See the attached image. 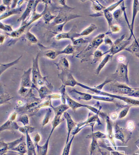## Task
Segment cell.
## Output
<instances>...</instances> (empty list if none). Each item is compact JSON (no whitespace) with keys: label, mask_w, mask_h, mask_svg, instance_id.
<instances>
[{"label":"cell","mask_w":139,"mask_h":155,"mask_svg":"<svg viewBox=\"0 0 139 155\" xmlns=\"http://www.w3.org/2000/svg\"><path fill=\"white\" fill-rule=\"evenodd\" d=\"M22 10V8H20L19 9H14V10L10 11L7 12L5 13L2 15L1 17V20L6 18L8 17V16H10L11 15H15L19 13Z\"/></svg>","instance_id":"obj_36"},{"label":"cell","mask_w":139,"mask_h":155,"mask_svg":"<svg viewBox=\"0 0 139 155\" xmlns=\"http://www.w3.org/2000/svg\"><path fill=\"white\" fill-rule=\"evenodd\" d=\"M31 68L25 71L21 79V88L19 90V93L21 95L25 96L28 94L29 88L32 87V82L31 80Z\"/></svg>","instance_id":"obj_7"},{"label":"cell","mask_w":139,"mask_h":155,"mask_svg":"<svg viewBox=\"0 0 139 155\" xmlns=\"http://www.w3.org/2000/svg\"><path fill=\"white\" fill-rule=\"evenodd\" d=\"M72 41V42H73V45H74L75 46H80L83 44H87L89 42L88 41L84 39L83 38H81L77 40L73 39Z\"/></svg>","instance_id":"obj_42"},{"label":"cell","mask_w":139,"mask_h":155,"mask_svg":"<svg viewBox=\"0 0 139 155\" xmlns=\"http://www.w3.org/2000/svg\"><path fill=\"white\" fill-rule=\"evenodd\" d=\"M59 78L62 81L64 86L74 87L77 85V82L73 78L72 74L68 71H62L59 75Z\"/></svg>","instance_id":"obj_11"},{"label":"cell","mask_w":139,"mask_h":155,"mask_svg":"<svg viewBox=\"0 0 139 155\" xmlns=\"http://www.w3.org/2000/svg\"><path fill=\"white\" fill-rule=\"evenodd\" d=\"M26 38L31 43L36 44L38 42V40L35 35L29 31L26 33Z\"/></svg>","instance_id":"obj_39"},{"label":"cell","mask_w":139,"mask_h":155,"mask_svg":"<svg viewBox=\"0 0 139 155\" xmlns=\"http://www.w3.org/2000/svg\"><path fill=\"white\" fill-rule=\"evenodd\" d=\"M128 64L129 62L126 64L120 62L119 64L117 71H116V74L126 84H129Z\"/></svg>","instance_id":"obj_10"},{"label":"cell","mask_w":139,"mask_h":155,"mask_svg":"<svg viewBox=\"0 0 139 155\" xmlns=\"http://www.w3.org/2000/svg\"><path fill=\"white\" fill-rule=\"evenodd\" d=\"M122 14H123V11L121 8L117 9L113 14L114 18L116 20H118Z\"/></svg>","instance_id":"obj_46"},{"label":"cell","mask_w":139,"mask_h":155,"mask_svg":"<svg viewBox=\"0 0 139 155\" xmlns=\"http://www.w3.org/2000/svg\"><path fill=\"white\" fill-rule=\"evenodd\" d=\"M104 55V53L102 52L101 51L99 50H96L94 53H93V61L94 63L98 62V61H100L102 57Z\"/></svg>","instance_id":"obj_35"},{"label":"cell","mask_w":139,"mask_h":155,"mask_svg":"<svg viewBox=\"0 0 139 155\" xmlns=\"http://www.w3.org/2000/svg\"><path fill=\"white\" fill-rule=\"evenodd\" d=\"M38 91H39V95L42 99L46 97H48L49 95V94L52 93L50 90L46 86H42L38 90Z\"/></svg>","instance_id":"obj_30"},{"label":"cell","mask_w":139,"mask_h":155,"mask_svg":"<svg viewBox=\"0 0 139 155\" xmlns=\"http://www.w3.org/2000/svg\"><path fill=\"white\" fill-rule=\"evenodd\" d=\"M0 28H1V29H3V31L6 32L12 33L13 31L12 28L11 26L3 24L2 22L1 23Z\"/></svg>","instance_id":"obj_45"},{"label":"cell","mask_w":139,"mask_h":155,"mask_svg":"<svg viewBox=\"0 0 139 155\" xmlns=\"http://www.w3.org/2000/svg\"><path fill=\"white\" fill-rule=\"evenodd\" d=\"M40 136L39 133L36 134L34 137V144H39L40 140Z\"/></svg>","instance_id":"obj_52"},{"label":"cell","mask_w":139,"mask_h":155,"mask_svg":"<svg viewBox=\"0 0 139 155\" xmlns=\"http://www.w3.org/2000/svg\"><path fill=\"white\" fill-rule=\"evenodd\" d=\"M6 8L4 5H1V8H0V10H1V12H4Z\"/></svg>","instance_id":"obj_54"},{"label":"cell","mask_w":139,"mask_h":155,"mask_svg":"<svg viewBox=\"0 0 139 155\" xmlns=\"http://www.w3.org/2000/svg\"><path fill=\"white\" fill-rule=\"evenodd\" d=\"M105 35V34H101L94 38L85 49L77 56L79 55V57L83 55L84 59L85 56L89 57L93 55V53L97 50L98 47L104 42Z\"/></svg>","instance_id":"obj_4"},{"label":"cell","mask_w":139,"mask_h":155,"mask_svg":"<svg viewBox=\"0 0 139 155\" xmlns=\"http://www.w3.org/2000/svg\"><path fill=\"white\" fill-rule=\"evenodd\" d=\"M62 54V51H55L53 50L47 51L45 53V55L47 56V58H49L54 60L57 57L58 55Z\"/></svg>","instance_id":"obj_32"},{"label":"cell","mask_w":139,"mask_h":155,"mask_svg":"<svg viewBox=\"0 0 139 155\" xmlns=\"http://www.w3.org/2000/svg\"><path fill=\"white\" fill-rule=\"evenodd\" d=\"M131 106H128L126 107H124V108L120 112V113L118 114V118L121 119H123L127 116L129 113V110Z\"/></svg>","instance_id":"obj_38"},{"label":"cell","mask_w":139,"mask_h":155,"mask_svg":"<svg viewBox=\"0 0 139 155\" xmlns=\"http://www.w3.org/2000/svg\"><path fill=\"white\" fill-rule=\"evenodd\" d=\"M124 1L121 0V1H118V2H116V3H114V4L112 5L109 6L108 8H106V9L109 12H112L115 9H116L119 5H120Z\"/></svg>","instance_id":"obj_44"},{"label":"cell","mask_w":139,"mask_h":155,"mask_svg":"<svg viewBox=\"0 0 139 155\" xmlns=\"http://www.w3.org/2000/svg\"><path fill=\"white\" fill-rule=\"evenodd\" d=\"M97 29V26L94 24H91L88 28L84 29L81 33L80 34H77L76 33L75 36L76 37H78L79 36H87L88 35H90L93 32L96 30Z\"/></svg>","instance_id":"obj_25"},{"label":"cell","mask_w":139,"mask_h":155,"mask_svg":"<svg viewBox=\"0 0 139 155\" xmlns=\"http://www.w3.org/2000/svg\"><path fill=\"white\" fill-rule=\"evenodd\" d=\"M5 39V36H3V35H1V38H0V40H1V43L2 44L4 42V41Z\"/></svg>","instance_id":"obj_53"},{"label":"cell","mask_w":139,"mask_h":155,"mask_svg":"<svg viewBox=\"0 0 139 155\" xmlns=\"http://www.w3.org/2000/svg\"><path fill=\"white\" fill-rule=\"evenodd\" d=\"M22 56L20 57L18 59H17V60H15V61H14V62L10 63L7 64H1V74H2V73L3 72H4L6 70L8 69V68H9V67H12L14 65H15V64H17L18 62L19 61V60H20V59L21 58V57Z\"/></svg>","instance_id":"obj_34"},{"label":"cell","mask_w":139,"mask_h":155,"mask_svg":"<svg viewBox=\"0 0 139 155\" xmlns=\"http://www.w3.org/2000/svg\"><path fill=\"white\" fill-rule=\"evenodd\" d=\"M106 148L107 150H109V151L110 150V152H111L113 155H127L125 154L121 153L119 152V151H116V150H114L113 149L110 148V147H106ZM135 155H136L135 153Z\"/></svg>","instance_id":"obj_49"},{"label":"cell","mask_w":139,"mask_h":155,"mask_svg":"<svg viewBox=\"0 0 139 155\" xmlns=\"http://www.w3.org/2000/svg\"><path fill=\"white\" fill-rule=\"evenodd\" d=\"M135 128V125L134 122L129 120L127 123V130L129 131H132Z\"/></svg>","instance_id":"obj_47"},{"label":"cell","mask_w":139,"mask_h":155,"mask_svg":"<svg viewBox=\"0 0 139 155\" xmlns=\"http://www.w3.org/2000/svg\"><path fill=\"white\" fill-rule=\"evenodd\" d=\"M135 154H137V155H139V151H138Z\"/></svg>","instance_id":"obj_56"},{"label":"cell","mask_w":139,"mask_h":155,"mask_svg":"<svg viewBox=\"0 0 139 155\" xmlns=\"http://www.w3.org/2000/svg\"><path fill=\"white\" fill-rule=\"evenodd\" d=\"M75 136H72V138L67 143L65 144V147H64L63 150L62 151V153L61 155H70V153L71 147L72 143Z\"/></svg>","instance_id":"obj_29"},{"label":"cell","mask_w":139,"mask_h":155,"mask_svg":"<svg viewBox=\"0 0 139 155\" xmlns=\"http://www.w3.org/2000/svg\"><path fill=\"white\" fill-rule=\"evenodd\" d=\"M17 122L22 123L23 126H27L29 124V117L27 114H23L20 116L19 119H18Z\"/></svg>","instance_id":"obj_37"},{"label":"cell","mask_w":139,"mask_h":155,"mask_svg":"<svg viewBox=\"0 0 139 155\" xmlns=\"http://www.w3.org/2000/svg\"><path fill=\"white\" fill-rule=\"evenodd\" d=\"M62 96L65 97L66 102H67V104L73 110L75 111L77 109L80 108V107H85V108L88 109L89 110H90L93 112L95 114L98 115L99 117H101L103 119H104L107 116L104 112H101L100 110L98 109L96 107L89 106V105L80 104V103L76 101L75 100H73V99L70 97L67 94H66V92L62 93Z\"/></svg>","instance_id":"obj_2"},{"label":"cell","mask_w":139,"mask_h":155,"mask_svg":"<svg viewBox=\"0 0 139 155\" xmlns=\"http://www.w3.org/2000/svg\"><path fill=\"white\" fill-rule=\"evenodd\" d=\"M109 117H110V120H117L118 118V114L116 112H114V113L111 114Z\"/></svg>","instance_id":"obj_51"},{"label":"cell","mask_w":139,"mask_h":155,"mask_svg":"<svg viewBox=\"0 0 139 155\" xmlns=\"http://www.w3.org/2000/svg\"><path fill=\"white\" fill-rule=\"evenodd\" d=\"M34 1H29V3L27 5V8L25 10L24 13L22 14V16L19 19L18 22L22 21V22H24V21L25 20L26 18L29 16L31 12L33 10H34V8H35L36 2H34Z\"/></svg>","instance_id":"obj_19"},{"label":"cell","mask_w":139,"mask_h":155,"mask_svg":"<svg viewBox=\"0 0 139 155\" xmlns=\"http://www.w3.org/2000/svg\"><path fill=\"white\" fill-rule=\"evenodd\" d=\"M63 116L64 118L66 120V125H67V134L66 143H65V144H66L70 141L69 138H70V136L72 134L73 130L76 127L78 124L73 120L71 115L68 112H66L64 113Z\"/></svg>","instance_id":"obj_12"},{"label":"cell","mask_w":139,"mask_h":155,"mask_svg":"<svg viewBox=\"0 0 139 155\" xmlns=\"http://www.w3.org/2000/svg\"><path fill=\"white\" fill-rule=\"evenodd\" d=\"M125 35H123L116 40L112 45L110 46V48L109 50L104 53V55L106 54H109L114 56V55L118 54L121 51L125 50L127 48V46L131 43V40L129 39V38L126 40Z\"/></svg>","instance_id":"obj_5"},{"label":"cell","mask_w":139,"mask_h":155,"mask_svg":"<svg viewBox=\"0 0 139 155\" xmlns=\"http://www.w3.org/2000/svg\"><path fill=\"white\" fill-rule=\"evenodd\" d=\"M126 131L120 127L117 124L114 125V138L118 140L123 143H125L127 141V136L126 134Z\"/></svg>","instance_id":"obj_15"},{"label":"cell","mask_w":139,"mask_h":155,"mask_svg":"<svg viewBox=\"0 0 139 155\" xmlns=\"http://www.w3.org/2000/svg\"><path fill=\"white\" fill-rule=\"evenodd\" d=\"M26 136V144H27V154L28 155H37L36 148L33 143L29 133H27Z\"/></svg>","instance_id":"obj_17"},{"label":"cell","mask_w":139,"mask_h":155,"mask_svg":"<svg viewBox=\"0 0 139 155\" xmlns=\"http://www.w3.org/2000/svg\"><path fill=\"white\" fill-rule=\"evenodd\" d=\"M95 122L98 123V125H102L99 116L96 114L95 115L90 114V116H89L86 120L83 122L78 124L76 127L72 132V136H76V135L79 133L82 129L86 127L87 125H90L91 126V124H95Z\"/></svg>","instance_id":"obj_8"},{"label":"cell","mask_w":139,"mask_h":155,"mask_svg":"<svg viewBox=\"0 0 139 155\" xmlns=\"http://www.w3.org/2000/svg\"><path fill=\"white\" fill-rule=\"evenodd\" d=\"M46 12L44 15H43V18L45 22L47 24L51 20L55 18L56 16H53V15H51L49 12Z\"/></svg>","instance_id":"obj_41"},{"label":"cell","mask_w":139,"mask_h":155,"mask_svg":"<svg viewBox=\"0 0 139 155\" xmlns=\"http://www.w3.org/2000/svg\"><path fill=\"white\" fill-rule=\"evenodd\" d=\"M134 40L129 47H127L125 50L129 52L131 54L139 58V38H134Z\"/></svg>","instance_id":"obj_16"},{"label":"cell","mask_w":139,"mask_h":155,"mask_svg":"<svg viewBox=\"0 0 139 155\" xmlns=\"http://www.w3.org/2000/svg\"><path fill=\"white\" fill-rule=\"evenodd\" d=\"M104 42L106 45H109L110 46H112L113 44L114 43L108 37L104 38Z\"/></svg>","instance_id":"obj_50"},{"label":"cell","mask_w":139,"mask_h":155,"mask_svg":"<svg viewBox=\"0 0 139 155\" xmlns=\"http://www.w3.org/2000/svg\"><path fill=\"white\" fill-rule=\"evenodd\" d=\"M94 125L95 124H93L91 125V128H92V133H91V134L88 135L86 138H91L92 137H93V138L97 139H106L107 138H108L107 134L103 133V132H101L100 131L94 132L93 129Z\"/></svg>","instance_id":"obj_24"},{"label":"cell","mask_w":139,"mask_h":155,"mask_svg":"<svg viewBox=\"0 0 139 155\" xmlns=\"http://www.w3.org/2000/svg\"><path fill=\"white\" fill-rule=\"evenodd\" d=\"M136 88H133L127 86L126 84L115 81L110 83L109 93L117 95L132 97Z\"/></svg>","instance_id":"obj_3"},{"label":"cell","mask_w":139,"mask_h":155,"mask_svg":"<svg viewBox=\"0 0 139 155\" xmlns=\"http://www.w3.org/2000/svg\"><path fill=\"white\" fill-rule=\"evenodd\" d=\"M77 85L80 86L83 88L88 90L92 92L94 94H96L97 95L108 97L113 98L114 99L121 101L125 103H126L127 104L131 106V107L132 106H135V107L139 106V100H138V99H134V98H132L130 97L113 94V93L103 91V90L98 89L96 87H90V86H86V85L83 84L79 82L78 83Z\"/></svg>","instance_id":"obj_1"},{"label":"cell","mask_w":139,"mask_h":155,"mask_svg":"<svg viewBox=\"0 0 139 155\" xmlns=\"http://www.w3.org/2000/svg\"><path fill=\"white\" fill-rule=\"evenodd\" d=\"M52 110L51 108H48L47 110V112L44 119H43L42 123V126H45L48 124L50 118L51 114H52Z\"/></svg>","instance_id":"obj_40"},{"label":"cell","mask_w":139,"mask_h":155,"mask_svg":"<svg viewBox=\"0 0 139 155\" xmlns=\"http://www.w3.org/2000/svg\"><path fill=\"white\" fill-rule=\"evenodd\" d=\"M70 108L68 105L66 104H63L57 107H52L53 110L54 111L55 115L62 116V115L65 113L68 109Z\"/></svg>","instance_id":"obj_23"},{"label":"cell","mask_w":139,"mask_h":155,"mask_svg":"<svg viewBox=\"0 0 139 155\" xmlns=\"http://www.w3.org/2000/svg\"><path fill=\"white\" fill-rule=\"evenodd\" d=\"M120 28L119 26H117V25H113L111 28H110V29L108 30L107 33H109L110 31H111L112 33L117 32L120 31Z\"/></svg>","instance_id":"obj_48"},{"label":"cell","mask_w":139,"mask_h":155,"mask_svg":"<svg viewBox=\"0 0 139 155\" xmlns=\"http://www.w3.org/2000/svg\"><path fill=\"white\" fill-rule=\"evenodd\" d=\"M50 138L51 137H48L46 143L43 145H39V144L35 145L36 148L37 155H47Z\"/></svg>","instance_id":"obj_18"},{"label":"cell","mask_w":139,"mask_h":155,"mask_svg":"<svg viewBox=\"0 0 139 155\" xmlns=\"http://www.w3.org/2000/svg\"><path fill=\"white\" fill-rule=\"evenodd\" d=\"M17 114V113L16 112H13V113L11 115L10 117H9V119L1 126V128H0L1 132H2L3 131L9 130L10 125H11L13 122L15 121Z\"/></svg>","instance_id":"obj_21"},{"label":"cell","mask_w":139,"mask_h":155,"mask_svg":"<svg viewBox=\"0 0 139 155\" xmlns=\"http://www.w3.org/2000/svg\"><path fill=\"white\" fill-rule=\"evenodd\" d=\"M91 145H90V155H94L96 152V150L98 148V144L97 139L92 137Z\"/></svg>","instance_id":"obj_31"},{"label":"cell","mask_w":139,"mask_h":155,"mask_svg":"<svg viewBox=\"0 0 139 155\" xmlns=\"http://www.w3.org/2000/svg\"><path fill=\"white\" fill-rule=\"evenodd\" d=\"M24 137L22 136L20 138L10 142H5L1 140L0 142V155H6L8 151L17 146L18 145L24 141Z\"/></svg>","instance_id":"obj_9"},{"label":"cell","mask_w":139,"mask_h":155,"mask_svg":"<svg viewBox=\"0 0 139 155\" xmlns=\"http://www.w3.org/2000/svg\"><path fill=\"white\" fill-rule=\"evenodd\" d=\"M104 119H105L107 124V132L108 138H109V141L110 142L116 150V144L115 143L114 140V126L113 125L112 120H110V117L107 115L106 116Z\"/></svg>","instance_id":"obj_14"},{"label":"cell","mask_w":139,"mask_h":155,"mask_svg":"<svg viewBox=\"0 0 139 155\" xmlns=\"http://www.w3.org/2000/svg\"><path fill=\"white\" fill-rule=\"evenodd\" d=\"M58 69L62 71H68L70 68V64L65 57H62L58 63L56 64Z\"/></svg>","instance_id":"obj_22"},{"label":"cell","mask_w":139,"mask_h":155,"mask_svg":"<svg viewBox=\"0 0 139 155\" xmlns=\"http://www.w3.org/2000/svg\"><path fill=\"white\" fill-rule=\"evenodd\" d=\"M101 155H107V153L106 152H105V151H101Z\"/></svg>","instance_id":"obj_55"},{"label":"cell","mask_w":139,"mask_h":155,"mask_svg":"<svg viewBox=\"0 0 139 155\" xmlns=\"http://www.w3.org/2000/svg\"><path fill=\"white\" fill-rule=\"evenodd\" d=\"M61 116H62L55 115L54 119H53V120L52 122V130H51L50 133L49 137H51L52 134H53V132H54L56 128L61 123H62L64 121V119H62Z\"/></svg>","instance_id":"obj_26"},{"label":"cell","mask_w":139,"mask_h":155,"mask_svg":"<svg viewBox=\"0 0 139 155\" xmlns=\"http://www.w3.org/2000/svg\"><path fill=\"white\" fill-rule=\"evenodd\" d=\"M113 57V55H110V54H107L106 56L103 59V60L101 61L100 64L98 67V68L96 69V74H98L100 73L102 70L104 68V67H105L106 65L107 64V63L110 61V59L112 58Z\"/></svg>","instance_id":"obj_27"},{"label":"cell","mask_w":139,"mask_h":155,"mask_svg":"<svg viewBox=\"0 0 139 155\" xmlns=\"http://www.w3.org/2000/svg\"><path fill=\"white\" fill-rule=\"evenodd\" d=\"M139 12V1L138 0H134L133 2L132 17L131 23L130 24V35L129 38L130 40H131L133 36L134 37V38H135L134 34V25H135V18Z\"/></svg>","instance_id":"obj_13"},{"label":"cell","mask_w":139,"mask_h":155,"mask_svg":"<svg viewBox=\"0 0 139 155\" xmlns=\"http://www.w3.org/2000/svg\"><path fill=\"white\" fill-rule=\"evenodd\" d=\"M74 51V48L70 44L68 45L62 51L63 54H72Z\"/></svg>","instance_id":"obj_43"},{"label":"cell","mask_w":139,"mask_h":155,"mask_svg":"<svg viewBox=\"0 0 139 155\" xmlns=\"http://www.w3.org/2000/svg\"><path fill=\"white\" fill-rule=\"evenodd\" d=\"M11 152L16 153L20 155H25L27 153V144L24 141L21 142L19 145L16 147L12 149Z\"/></svg>","instance_id":"obj_20"},{"label":"cell","mask_w":139,"mask_h":155,"mask_svg":"<svg viewBox=\"0 0 139 155\" xmlns=\"http://www.w3.org/2000/svg\"><path fill=\"white\" fill-rule=\"evenodd\" d=\"M39 54L35 59L33 60V67L32 69V87H35L38 90L39 86H41L45 84L46 82L45 78L42 76L38 64V58H39Z\"/></svg>","instance_id":"obj_6"},{"label":"cell","mask_w":139,"mask_h":155,"mask_svg":"<svg viewBox=\"0 0 139 155\" xmlns=\"http://www.w3.org/2000/svg\"><path fill=\"white\" fill-rule=\"evenodd\" d=\"M103 16L105 17L108 25V30H109L113 25V21L114 20L113 15L111 12H109L106 9L103 12Z\"/></svg>","instance_id":"obj_28"},{"label":"cell","mask_w":139,"mask_h":155,"mask_svg":"<svg viewBox=\"0 0 139 155\" xmlns=\"http://www.w3.org/2000/svg\"><path fill=\"white\" fill-rule=\"evenodd\" d=\"M93 8L96 11L103 12L106 8L103 5L101 4L98 1H92Z\"/></svg>","instance_id":"obj_33"}]
</instances>
